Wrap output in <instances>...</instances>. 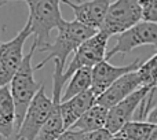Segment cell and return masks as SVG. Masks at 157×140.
I'll use <instances>...</instances> for the list:
<instances>
[{
	"label": "cell",
	"mask_w": 157,
	"mask_h": 140,
	"mask_svg": "<svg viewBox=\"0 0 157 140\" xmlns=\"http://www.w3.org/2000/svg\"><path fill=\"white\" fill-rule=\"evenodd\" d=\"M32 35L30 22L26 21L25 26L11 40L0 46V87L8 85L25 59L24 46Z\"/></svg>",
	"instance_id": "5b68a950"
},
{
	"label": "cell",
	"mask_w": 157,
	"mask_h": 140,
	"mask_svg": "<svg viewBox=\"0 0 157 140\" xmlns=\"http://www.w3.org/2000/svg\"><path fill=\"white\" fill-rule=\"evenodd\" d=\"M109 36L103 32H98L88 40H86L77 51L75 52L68 69L65 70V80L68 81L75 72L81 68H95L98 63L106 59V47H108Z\"/></svg>",
	"instance_id": "52a82bcc"
},
{
	"label": "cell",
	"mask_w": 157,
	"mask_h": 140,
	"mask_svg": "<svg viewBox=\"0 0 157 140\" xmlns=\"http://www.w3.org/2000/svg\"><path fill=\"white\" fill-rule=\"evenodd\" d=\"M141 65L142 62L139 58L125 66H114L108 59L98 63L95 68H92V88H91L92 92L95 94V96H97V99L112 84L116 83L120 77L128 74V73L136 72L141 68Z\"/></svg>",
	"instance_id": "30bf717a"
},
{
	"label": "cell",
	"mask_w": 157,
	"mask_h": 140,
	"mask_svg": "<svg viewBox=\"0 0 157 140\" xmlns=\"http://www.w3.org/2000/svg\"><path fill=\"white\" fill-rule=\"evenodd\" d=\"M142 87L145 85L142 83L141 76L138 74V70L132 73H128V74L120 77L101 96H98L97 103L106 109H112L113 106H116L117 103L124 100L125 98H128L131 94H134V92L138 91Z\"/></svg>",
	"instance_id": "7c38bea8"
},
{
	"label": "cell",
	"mask_w": 157,
	"mask_h": 140,
	"mask_svg": "<svg viewBox=\"0 0 157 140\" xmlns=\"http://www.w3.org/2000/svg\"><path fill=\"white\" fill-rule=\"evenodd\" d=\"M98 32L99 30H95L92 28L86 26V25L80 24L76 19L75 21H66L65 19L62 22V25L58 28V35L55 41L40 51V52H48L47 58H44V61L39 62L35 69L36 70L41 69L51 59L58 61L62 66H65V62L69 55L72 52H76L77 48L84 41L88 40L94 35H97Z\"/></svg>",
	"instance_id": "7a4b0ae2"
},
{
	"label": "cell",
	"mask_w": 157,
	"mask_h": 140,
	"mask_svg": "<svg viewBox=\"0 0 157 140\" xmlns=\"http://www.w3.org/2000/svg\"><path fill=\"white\" fill-rule=\"evenodd\" d=\"M117 133L125 140H157V122L131 121Z\"/></svg>",
	"instance_id": "2e32d148"
},
{
	"label": "cell",
	"mask_w": 157,
	"mask_h": 140,
	"mask_svg": "<svg viewBox=\"0 0 157 140\" xmlns=\"http://www.w3.org/2000/svg\"><path fill=\"white\" fill-rule=\"evenodd\" d=\"M19 140H24V139H19Z\"/></svg>",
	"instance_id": "4316f807"
},
{
	"label": "cell",
	"mask_w": 157,
	"mask_h": 140,
	"mask_svg": "<svg viewBox=\"0 0 157 140\" xmlns=\"http://www.w3.org/2000/svg\"><path fill=\"white\" fill-rule=\"evenodd\" d=\"M36 51V44H32L30 51L25 55V59L22 62L21 68L15 73L10 83V91L13 95L14 103L17 110V132L21 128L22 121L25 118V114L28 111V107L32 103L33 98L37 95V92L41 89L44 84L37 83L35 80V68L32 66V58Z\"/></svg>",
	"instance_id": "3957f363"
},
{
	"label": "cell",
	"mask_w": 157,
	"mask_h": 140,
	"mask_svg": "<svg viewBox=\"0 0 157 140\" xmlns=\"http://www.w3.org/2000/svg\"><path fill=\"white\" fill-rule=\"evenodd\" d=\"M152 89L153 87H147V85L142 87V88H139L134 94H131L128 98H125L124 100H121L116 106L109 109L106 129L114 135L124 125H127L128 122L132 121L134 116H135V111L138 109H141L142 103L146 100V98L149 96Z\"/></svg>",
	"instance_id": "9c48e42d"
},
{
	"label": "cell",
	"mask_w": 157,
	"mask_h": 140,
	"mask_svg": "<svg viewBox=\"0 0 157 140\" xmlns=\"http://www.w3.org/2000/svg\"><path fill=\"white\" fill-rule=\"evenodd\" d=\"M6 4V2H0V7H3V6ZM6 26H0V30H4ZM0 46H2V43H0Z\"/></svg>",
	"instance_id": "7402d4cb"
},
{
	"label": "cell",
	"mask_w": 157,
	"mask_h": 140,
	"mask_svg": "<svg viewBox=\"0 0 157 140\" xmlns=\"http://www.w3.org/2000/svg\"><path fill=\"white\" fill-rule=\"evenodd\" d=\"M14 140H19V139H18V138H17V139H14Z\"/></svg>",
	"instance_id": "484cf974"
},
{
	"label": "cell",
	"mask_w": 157,
	"mask_h": 140,
	"mask_svg": "<svg viewBox=\"0 0 157 140\" xmlns=\"http://www.w3.org/2000/svg\"><path fill=\"white\" fill-rule=\"evenodd\" d=\"M75 2H76V3H80V2H81V0H75Z\"/></svg>",
	"instance_id": "d4e9b609"
},
{
	"label": "cell",
	"mask_w": 157,
	"mask_h": 140,
	"mask_svg": "<svg viewBox=\"0 0 157 140\" xmlns=\"http://www.w3.org/2000/svg\"><path fill=\"white\" fill-rule=\"evenodd\" d=\"M92 88V69L91 68H81L72 74L69 78L68 85L62 95V102L72 99L76 95H80Z\"/></svg>",
	"instance_id": "e0dca14e"
},
{
	"label": "cell",
	"mask_w": 157,
	"mask_h": 140,
	"mask_svg": "<svg viewBox=\"0 0 157 140\" xmlns=\"http://www.w3.org/2000/svg\"><path fill=\"white\" fill-rule=\"evenodd\" d=\"M112 136H113V133H110L106 128H103V129L95 131V132L86 133L84 140H110Z\"/></svg>",
	"instance_id": "ffe728a7"
},
{
	"label": "cell",
	"mask_w": 157,
	"mask_h": 140,
	"mask_svg": "<svg viewBox=\"0 0 157 140\" xmlns=\"http://www.w3.org/2000/svg\"><path fill=\"white\" fill-rule=\"evenodd\" d=\"M52 110V98H48L44 91V85L33 98L28 107L21 128L17 132V138L24 140H37L41 128L46 125Z\"/></svg>",
	"instance_id": "8992f818"
},
{
	"label": "cell",
	"mask_w": 157,
	"mask_h": 140,
	"mask_svg": "<svg viewBox=\"0 0 157 140\" xmlns=\"http://www.w3.org/2000/svg\"><path fill=\"white\" fill-rule=\"evenodd\" d=\"M142 7V21L157 24V0H139Z\"/></svg>",
	"instance_id": "d6986e66"
},
{
	"label": "cell",
	"mask_w": 157,
	"mask_h": 140,
	"mask_svg": "<svg viewBox=\"0 0 157 140\" xmlns=\"http://www.w3.org/2000/svg\"><path fill=\"white\" fill-rule=\"evenodd\" d=\"M108 114H109V109L103 107V106L97 103L72 128L76 131H81L84 133H90V132L103 129V128H106Z\"/></svg>",
	"instance_id": "9a60e30c"
},
{
	"label": "cell",
	"mask_w": 157,
	"mask_h": 140,
	"mask_svg": "<svg viewBox=\"0 0 157 140\" xmlns=\"http://www.w3.org/2000/svg\"><path fill=\"white\" fill-rule=\"evenodd\" d=\"M62 3L72 8L76 21L95 30H99L106 18L112 0H88L80 3H75L72 0H62Z\"/></svg>",
	"instance_id": "8fae6325"
},
{
	"label": "cell",
	"mask_w": 157,
	"mask_h": 140,
	"mask_svg": "<svg viewBox=\"0 0 157 140\" xmlns=\"http://www.w3.org/2000/svg\"><path fill=\"white\" fill-rule=\"evenodd\" d=\"M138 74L141 76L144 85L153 88L157 87V54L142 63L141 68L138 69Z\"/></svg>",
	"instance_id": "ac0fdd59"
},
{
	"label": "cell",
	"mask_w": 157,
	"mask_h": 140,
	"mask_svg": "<svg viewBox=\"0 0 157 140\" xmlns=\"http://www.w3.org/2000/svg\"><path fill=\"white\" fill-rule=\"evenodd\" d=\"M84 138H86V133L84 132L71 128V129H66L57 140H84Z\"/></svg>",
	"instance_id": "44dd1931"
},
{
	"label": "cell",
	"mask_w": 157,
	"mask_h": 140,
	"mask_svg": "<svg viewBox=\"0 0 157 140\" xmlns=\"http://www.w3.org/2000/svg\"><path fill=\"white\" fill-rule=\"evenodd\" d=\"M97 105V96L92 89L76 95L72 99L62 102V117L66 129H71L75 124L92 107Z\"/></svg>",
	"instance_id": "4fadbf2b"
},
{
	"label": "cell",
	"mask_w": 157,
	"mask_h": 140,
	"mask_svg": "<svg viewBox=\"0 0 157 140\" xmlns=\"http://www.w3.org/2000/svg\"><path fill=\"white\" fill-rule=\"evenodd\" d=\"M3 2L7 3V2H17V0H3ZM25 2H28V0H25Z\"/></svg>",
	"instance_id": "cb8c5ba5"
},
{
	"label": "cell",
	"mask_w": 157,
	"mask_h": 140,
	"mask_svg": "<svg viewBox=\"0 0 157 140\" xmlns=\"http://www.w3.org/2000/svg\"><path fill=\"white\" fill-rule=\"evenodd\" d=\"M142 21V7L139 0H116L110 4L101 32L110 37L121 35Z\"/></svg>",
	"instance_id": "277c9868"
},
{
	"label": "cell",
	"mask_w": 157,
	"mask_h": 140,
	"mask_svg": "<svg viewBox=\"0 0 157 140\" xmlns=\"http://www.w3.org/2000/svg\"><path fill=\"white\" fill-rule=\"evenodd\" d=\"M142 46L157 47V24L155 22L141 21L131 29L119 35L116 44L109 50L106 59L116 54H130L131 51Z\"/></svg>",
	"instance_id": "ba28073f"
},
{
	"label": "cell",
	"mask_w": 157,
	"mask_h": 140,
	"mask_svg": "<svg viewBox=\"0 0 157 140\" xmlns=\"http://www.w3.org/2000/svg\"><path fill=\"white\" fill-rule=\"evenodd\" d=\"M0 135L4 139L17 138V110L10 87H0Z\"/></svg>",
	"instance_id": "5bb4252c"
},
{
	"label": "cell",
	"mask_w": 157,
	"mask_h": 140,
	"mask_svg": "<svg viewBox=\"0 0 157 140\" xmlns=\"http://www.w3.org/2000/svg\"><path fill=\"white\" fill-rule=\"evenodd\" d=\"M14 139H17V138H14ZM14 139H4L2 135H0V140H14Z\"/></svg>",
	"instance_id": "603a6c76"
},
{
	"label": "cell",
	"mask_w": 157,
	"mask_h": 140,
	"mask_svg": "<svg viewBox=\"0 0 157 140\" xmlns=\"http://www.w3.org/2000/svg\"><path fill=\"white\" fill-rule=\"evenodd\" d=\"M61 2L62 0H28L26 4L29 8L28 21L30 22L32 36L35 37L33 43L36 44V51L51 44L50 37L54 29L62 25L65 19L61 14Z\"/></svg>",
	"instance_id": "6da1fadb"
}]
</instances>
